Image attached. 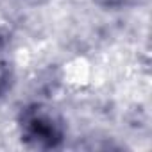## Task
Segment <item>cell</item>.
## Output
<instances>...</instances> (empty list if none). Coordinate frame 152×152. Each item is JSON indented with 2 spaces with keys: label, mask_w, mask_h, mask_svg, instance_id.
Instances as JSON below:
<instances>
[{
  "label": "cell",
  "mask_w": 152,
  "mask_h": 152,
  "mask_svg": "<svg viewBox=\"0 0 152 152\" xmlns=\"http://www.w3.org/2000/svg\"><path fill=\"white\" fill-rule=\"evenodd\" d=\"M18 129L22 141L38 150L59 148L66 136L61 116L43 104L25 106L18 116Z\"/></svg>",
  "instance_id": "6da1fadb"
},
{
  "label": "cell",
  "mask_w": 152,
  "mask_h": 152,
  "mask_svg": "<svg viewBox=\"0 0 152 152\" xmlns=\"http://www.w3.org/2000/svg\"><path fill=\"white\" fill-rule=\"evenodd\" d=\"M15 68L11 54V36L7 31L0 29V100H2L13 88Z\"/></svg>",
  "instance_id": "7a4b0ae2"
},
{
  "label": "cell",
  "mask_w": 152,
  "mask_h": 152,
  "mask_svg": "<svg viewBox=\"0 0 152 152\" xmlns=\"http://www.w3.org/2000/svg\"><path fill=\"white\" fill-rule=\"evenodd\" d=\"M95 2L106 9H122V7L132 6L136 0H95Z\"/></svg>",
  "instance_id": "3957f363"
},
{
  "label": "cell",
  "mask_w": 152,
  "mask_h": 152,
  "mask_svg": "<svg viewBox=\"0 0 152 152\" xmlns=\"http://www.w3.org/2000/svg\"><path fill=\"white\" fill-rule=\"evenodd\" d=\"M27 2H31V4H41V2H45V0H27Z\"/></svg>",
  "instance_id": "277c9868"
}]
</instances>
